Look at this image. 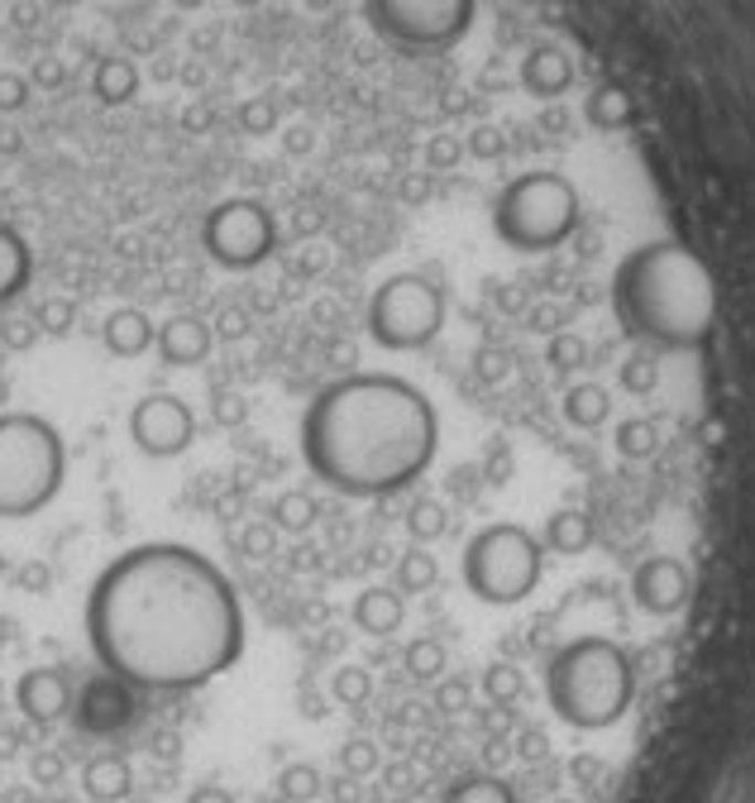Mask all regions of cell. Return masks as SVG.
<instances>
[{
	"mask_svg": "<svg viewBox=\"0 0 755 803\" xmlns=\"http://www.w3.org/2000/svg\"><path fill=\"white\" fill-rule=\"evenodd\" d=\"M435 579H440V565H435V555L426 550V545H412L397 569H392V583H397V593H430Z\"/></svg>",
	"mask_w": 755,
	"mask_h": 803,
	"instance_id": "23",
	"label": "cell"
},
{
	"mask_svg": "<svg viewBox=\"0 0 755 803\" xmlns=\"http://www.w3.org/2000/svg\"><path fill=\"white\" fill-rule=\"evenodd\" d=\"M0 579H6V555H0Z\"/></svg>",
	"mask_w": 755,
	"mask_h": 803,
	"instance_id": "58",
	"label": "cell"
},
{
	"mask_svg": "<svg viewBox=\"0 0 755 803\" xmlns=\"http://www.w3.org/2000/svg\"><path fill=\"white\" fill-rule=\"evenodd\" d=\"M301 717H326L321 694H301Z\"/></svg>",
	"mask_w": 755,
	"mask_h": 803,
	"instance_id": "51",
	"label": "cell"
},
{
	"mask_svg": "<svg viewBox=\"0 0 755 803\" xmlns=\"http://www.w3.org/2000/svg\"><path fill=\"white\" fill-rule=\"evenodd\" d=\"M34 278V254H29V239L14 225L0 221V307H10L14 297Z\"/></svg>",
	"mask_w": 755,
	"mask_h": 803,
	"instance_id": "18",
	"label": "cell"
},
{
	"mask_svg": "<svg viewBox=\"0 0 755 803\" xmlns=\"http://www.w3.org/2000/svg\"><path fill=\"white\" fill-rule=\"evenodd\" d=\"M340 770L350 774V780H364V774L378 770V746L369 737H350L340 746Z\"/></svg>",
	"mask_w": 755,
	"mask_h": 803,
	"instance_id": "34",
	"label": "cell"
},
{
	"mask_svg": "<svg viewBox=\"0 0 755 803\" xmlns=\"http://www.w3.org/2000/svg\"><path fill=\"white\" fill-rule=\"evenodd\" d=\"M607 416H613V397H607V387L574 383L570 393H564V421H570L574 430H598Z\"/></svg>",
	"mask_w": 755,
	"mask_h": 803,
	"instance_id": "21",
	"label": "cell"
},
{
	"mask_svg": "<svg viewBox=\"0 0 755 803\" xmlns=\"http://www.w3.org/2000/svg\"><path fill=\"white\" fill-rule=\"evenodd\" d=\"M297 440L307 469L330 493L387 497L430 469L440 416L397 373H350L307 402Z\"/></svg>",
	"mask_w": 755,
	"mask_h": 803,
	"instance_id": "2",
	"label": "cell"
},
{
	"mask_svg": "<svg viewBox=\"0 0 755 803\" xmlns=\"http://www.w3.org/2000/svg\"><path fill=\"white\" fill-rule=\"evenodd\" d=\"M240 550L249 555V559H268V555H278V531H273L268 522L244 526V531H240Z\"/></svg>",
	"mask_w": 755,
	"mask_h": 803,
	"instance_id": "37",
	"label": "cell"
},
{
	"mask_svg": "<svg viewBox=\"0 0 755 803\" xmlns=\"http://www.w3.org/2000/svg\"><path fill=\"white\" fill-rule=\"evenodd\" d=\"M402 665H406V674H412V679H421V684H435V679H445V670H449V655H445V645H440V641L421 636V641H412V645H406Z\"/></svg>",
	"mask_w": 755,
	"mask_h": 803,
	"instance_id": "27",
	"label": "cell"
},
{
	"mask_svg": "<svg viewBox=\"0 0 755 803\" xmlns=\"http://www.w3.org/2000/svg\"><path fill=\"white\" fill-rule=\"evenodd\" d=\"M92 92H96L100 106H125V100H135V92H139V67L120 53L100 57L96 72H92Z\"/></svg>",
	"mask_w": 755,
	"mask_h": 803,
	"instance_id": "20",
	"label": "cell"
},
{
	"mask_svg": "<svg viewBox=\"0 0 755 803\" xmlns=\"http://www.w3.org/2000/svg\"><path fill=\"white\" fill-rule=\"evenodd\" d=\"M574 774H578V780H598L603 765H598L593 756H578V760H574Z\"/></svg>",
	"mask_w": 755,
	"mask_h": 803,
	"instance_id": "49",
	"label": "cell"
},
{
	"mask_svg": "<svg viewBox=\"0 0 755 803\" xmlns=\"http://www.w3.org/2000/svg\"><path fill=\"white\" fill-rule=\"evenodd\" d=\"M617 315L631 335H641L660 350H693L708 340L717 321V292L699 258L684 249L656 244L627 258L617 272Z\"/></svg>",
	"mask_w": 755,
	"mask_h": 803,
	"instance_id": "3",
	"label": "cell"
},
{
	"mask_svg": "<svg viewBox=\"0 0 755 803\" xmlns=\"http://www.w3.org/2000/svg\"><path fill=\"white\" fill-rule=\"evenodd\" d=\"M488 473H492V483H502L507 473H512V454H502V450H498V454H492V464H488Z\"/></svg>",
	"mask_w": 755,
	"mask_h": 803,
	"instance_id": "50",
	"label": "cell"
},
{
	"mask_svg": "<svg viewBox=\"0 0 755 803\" xmlns=\"http://www.w3.org/2000/svg\"><path fill=\"white\" fill-rule=\"evenodd\" d=\"M14 583H20V593H49L53 569L43 565V559H24V565L14 569Z\"/></svg>",
	"mask_w": 755,
	"mask_h": 803,
	"instance_id": "39",
	"label": "cell"
},
{
	"mask_svg": "<svg viewBox=\"0 0 755 803\" xmlns=\"http://www.w3.org/2000/svg\"><path fill=\"white\" fill-rule=\"evenodd\" d=\"M240 120H244V129H254V135H264V129L273 125V106H268V100H249V106L240 110Z\"/></svg>",
	"mask_w": 755,
	"mask_h": 803,
	"instance_id": "45",
	"label": "cell"
},
{
	"mask_svg": "<svg viewBox=\"0 0 755 803\" xmlns=\"http://www.w3.org/2000/svg\"><path fill=\"white\" fill-rule=\"evenodd\" d=\"M498 149V139H492V129H483V139H478V153H492Z\"/></svg>",
	"mask_w": 755,
	"mask_h": 803,
	"instance_id": "53",
	"label": "cell"
},
{
	"mask_svg": "<svg viewBox=\"0 0 755 803\" xmlns=\"http://www.w3.org/2000/svg\"><path fill=\"white\" fill-rule=\"evenodd\" d=\"M72 321H77V307H72L67 297H49V301H39V311H34L39 335H67Z\"/></svg>",
	"mask_w": 755,
	"mask_h": 803,
	"instance_id": "33",
	"label": "cell"
},
{
	"mask_svg": "<svg viewBox=\"0 0 755 803\" xmlns=\"http://www.w3.org/2000/svg\"><path fill=\"white\" fill-rule=\"evenodd\" d=\"M57 774H63V760H57V756H39V760H34V780H39V784H53Z\"/></svg>",
	"mask_w": 755,
	"mask_h": 803,
	"instance_id": "47",
	"label": "cell"
},
{
	"mask_svg": "<svg viewBox=\"0 0 755 803\" xmlns=\"http://www.w3.org/2000/svg\"><path fill=\"white\" fill-rule=\"evenodd\" d=\"M201 239H206V254L221 268H254L273 249V221L254 201H225V206H215L206 215Z\"/></svg>",
	"mask_w": 755,
	"mask_h": 803,
	"instance_id": "9",
	"label": "cell"
},
{
	"mask_svg": "<svg viewBox=\"0 0 755 803\" xmlns=\"http://www.w3.org/2000/svg\"><path fill=\"white\" fill-rule=\"evenodd\" d=\"M521 688H527V674H521L517 665H507V660H498V665L483 670V694L498 703V708H507V703L521 698Z\"/></svg>",
	"mask_w": 755,
	"mask_h": 803,
	"instance_id": "31",
	"label": "cell"
},
{
	"mask_svg": "<svg viewBox=\"0 0 755 803\" xmlns=\"http://www.w3.org/2000/svg\"><path fill=\"white\" fill-rule=\"evenodd\" d=\"M10 631H14V627L6 622V617H0V645H6V641H10Z\"/></svg>",
	"mask_w": 755,
	"mask_h": 803,
	"instance_id": "55",
	"label": "cell"
},
{
	"mask_svg": "<svg viewBox=\"0 0 755 803\" xmlns=\"http://www.w3.org/2000/svg\"><path fill=\"white\" fill-rule=\"evenodd\" d=\"M153 335H158V325H153L139 307L110 311L106 325H100V340H106V350H110L115 358H139V354H149V350H153Z\"/></svg>",
	"mask_w": 755,
	"mask_h": 803,
	"instance_id": "16",
	"label": "cell"
},
{
	"mask_svg": "<svg viewBox=\"0 0 755 803\" xmlns=\"http://www.w3.org/2000/svg\"><path fill=\"white\" fill-rule=\"evenodd\" d=\"M34 335H39L34 321H6V330H0V340H6L10 350H29V344H34Z\"/></svg>",
	"mask_w": 755,
	"mask_h": 803,
	"instance_id": "44",
	"label": "cell"
},
{
	"mask_svg": "<svg viewBox=\"0 0 755 803\" xmlns=\"http://www.w3.org/2000/svg\"><path fill=\"white\" fill-rule=\"evenodd\" d=\"M689 593H693V579H689L684 559H674V555H650L646 565H636V574H631V598H636V608L650 612V617L684 612Z\"/></svg>",
	"mask_w": 755,
	"mask_h": 803,
	"instance_id": "11",
	"label": "cell"
},
{
	"mask_svg": "<svg viewBox=\"0 0 755 803\" xmlns=\"http://www.w3.org/2000/svg\"><path fill=\"white\" fill-rule=\"evenodd\" d=\"M350 617L364 636H392V631L402 627L406 608H402V593H392V588H364V593L354 598Z\"/></svg>",
	"mask_w": 755,
	"mask_h": 803,
	"instance_id": "19",
	"label": "cell"
},
{
	"mask_svg": "<svg viewBox=\"0 0 755 803\" xmlns=\"http://www.w3.org/2000/svg\"><path fill=\"white\" fill-rule=\"evenodd\" d=\"M545 545L555 555H584L593 545V516L578 512V507H560L545 522Z\"/></svg>",
	"mask_w": 755,
	"mask_h": 803,
	"instance_id": "22",
	"label": "cell"
},
{
	"mask_svg": "<svg viewBox=\"0 0 755 803\" xmlns=\"http://www.w3.org/2000/svg\"><path fill=\"white\" fill-rule=\"evenodd\" d=\"M464 703H469V684H464V679H440V684H435V708H440V713H459Z\"/></svg>",
	"mask_w": 755,
	"mask_h": 803,
	"instance_id": "41",
	"label": "cell"
},
{
	"mask_svg": "<svg viewBox=\"0 0 755 803\" xmlns=\"http://www.w3.org/2000/svg\"><path fill=\"white\" fill-rule=\"evenodd\" d=\"M617 383H621V393H631V397H650L660 387V364L646 354H631L627 364L617 368Z\"/></svg>",
	"mask_w": 755,
	"mask_h": 803,
	"instance_id": "32",
	"label": "cell"
},
{
	"mask_svg": "<svg viewBox=\"0 0 755 803\" xmlns=\"http://www.w3.org/2000/svg\"><path fill=\"white\" fill-rule=\"evenodd\" d=\"M6 402H10V378L0 373V407H6Z\"/></svg>",
	"mask_w": 755,
	"mask_h": 803,
	"instance_id": "54",
	"label": "cell"
},
{
	"mask_svg": "<svg viewBox=\"0 0 755 803\" xmlns=\"http://www.w3.org/2000/svg\"><path fill=\"white\" fill-rule=\"evenodd\" d=\"M545 746H550V741L541 737V731H521V756H527V760H541Z\"/></svg>",
	"mask_w": 755,
	"mask_h": 803,
	"instance_id": "48",
	"label": "cell"
},
{
	"mask_svg": "<svg viewBox=\"0 0 755 803\" xmlns=\"http://www.w3.org/2000/svg\"><path fill=\"white\" fill-rule=\"evenodd\" d=\"M584 364H588V344L578 340V335H555V340H550V368L574 373V368H584Z\"/></svg>",
	"mask_w": 755,
	"mask_h": 803,
	"instance_id": "36",
	"label": "cell"
},
{
	"mask_svg": "<svg viewBox=\"0 0 755 803\" xmlns=\"http://www.w3.org/2000/svg\"><path fill=\"white\" fill-rule=\"evenodd\" d=\"M406 531H412L416 545H430V540H440L449 531V512L440 507V502L421 497V502H412V512H406Z\"/></svg>",
	"mask_w": 755,
	"mask_h": 803,
	"instance_id": "29",
	"label": "cell"
},
{
	"mask_svg": "<svg viewBox=\"0 0 755 803\" xmlns=\"http://www.w3.org/2000/svg\"><path fill=\"white\" fill-rule=\"evenodd\" d=\"M53 6H77V0H53Z\"/></svg>",
	"mask_w": 755,
	"mask_h": 803,
	"instance_id": "57",
	"label": "cell"
},
{
	"mask_svg": "<svg viewBox=\"0 0 755 803\" xmlns=\"http://www.w3.org/2000/svg\"><path fill=\"white\" fill-rule=\"evenodd\" d=\"M187 803H235V794L221 789V784H196L192 794H187Z\"/></svg>",
	"mask_w": 755,
	"mask_h": 803,
	"instance_id": "46",
	"label": "cell"
},
{
	"mask_svg": "<svg viewBox=\"0 0 755 803\" xmlns=\"http://www.w3.org/2000/svg\"><path fill=\"white\" fill-rule=\"evenodd\" d=\"M440 803H517V794L498 780V774H469V780L449 784Z\"/></svg>",
	"mask_w": 755,
	"mask_h": 803,
	"instance_id": "26",
	"label": "cell"
},
{
	"mask_svg": "<svg viewBox=\"0 0 755 803\" xmlns=\"http://www.w3.org/2000/svg\"><path fill=\"white\" fill-rule=\"evenodd\" d=\"M593 120H603V125L627 120V100H621V92H603L598 100H593Z\"/></svg>",
	"mask_w": 755,
	"mask_h": 803,
	"instance_id": "42",
	"label": "cell"
},
{
	"mask_svg": "<svg viewBox=\"0 0 755 803\" xmlns=\"http://www.w3.org/2000/svg\"><path fill=\"white\" fill-rule=\"evenodd\" d=\"M29 106V82L20 72H0V115H14Z\"/></svg>",
	"mask_w": 755,
	"mask_h": 803,
	"instance_id": "38",
	"label": "cell"
},
{
	"mask_svg": "<svg viewBox=\"0 0 755 803\" xmlns=\"http://www.w3.org/2000/svg\"><path fill=\"white\" fill-rule=\"evenodd\" d=\"M14 708H20L29 722H39V727L63 722V717L72 713V684H67V674L53 670V665L24 670L20 679H14Z\"/></svg>",
	"mask_w": 755,
	"mask_h": 803,
	"instance_id": "13",
	"label": "cell"
},
{
	"mask_svg": "<svg viewBox=\"0 0 755 803\" xmlns=\"http://www.w3.org/2000/svg\"><path fill=\"white\" fill-rule=\"evenodd\" d=\"M430 158H435V163H455V143H435Z\"/></svg>",
	"mask_w": 755,
	"mask_h": 803,
	"instance_id": "52",
	"label": "cell"
},
{
	"mask_svg": "<svg viewBox=\"0 0 755 803\" xmlns=\"http://www.w3.org/2000/svg\"><path fill=\"white\" fill-rule=\"evenodd\" d=\"M211 344H215V330L201 321V315H172V321H163V325H158V335H153V350H158V358H163L168 368L206 364Z\"/></svg>",
	"mask_w": 755,
	"mask_h": 803,
	"instance_id": "14",
	"label": "cell"
},
{
	"mask_svg": "<svg viewBox=\"0 0 755 803\" xmlns=\"http://www.w3.org/2000/svg\"><path fill=\"white\" fill-rule=\"evenodd\" d=\"M63 430L39 411H0V522L39 516L63 493Z\"/></svg>",
	"mask_w": 755,
	"mask_h": 803,
	"instance_id": "5",
	"label": "cell"
},
{
	"mask_svg": "<svg viewBox=\"0 0 755 803\" xmlns=\"http://www.w3.org/2000/svg\"><path fill=\"white\" fill-rule=\"evenodd\" d=\"M541 565H545V545L535 540L527 526L498 522V526H483L469 545H464L459 574H464V588H469L478 602L512 608V602L535 593Z\"/></svg>",
	"mask_w": 755,
	"mask_h": 803,
	"instance_id": "6",
	"label": "cell"
},
{
	"mask_svg": "<svg viewBox=\"0 0 755 803\" xmlns=\"http://www.w3.org/2000/svg\"><path fill=\"white\" fill-rule=\"evenodd\" d=\"M82 789H86V799H96V803H120V799H129V789H135V770H129V760L115 756V751L92 756L82 765Z\"/></svg>",
	"mask_w": 755,
	"mask_h": 803,
	"instance_id": "17",
	"label": "cell"
},
{
	"mask_svg": "<svg viewBox=\"0 0 755 803\" xmlns=\"http://www.w3.org/2000/svg\"><path fill=\"white\" fill-rule=\"evenodd\" d=\"M330 694H336L340 708H364L373 698V674L364 665H340L336 670V684H330Z\"/></svg>",
	"mask_w": 755,
	"mask_h": 803,
	"instance_id": "30",
	"label": "cell"
},
{
	"mask_svg": "<svg viewBox=\"0 0 755 803\" xmlns=\"http://www.w3.org/2000/svg\"><path fill=\"white\" fill-rule=\"evenodd\" d=\"M316 526V497L293 488V493H278L273 502V531H287V536H307Z\"/></svg>",
	"mask_w": 755,
	"mask_h": 803,
	"instance_id": "25",
	"label": "cell"
},
{
	"mask_svg": "<svg viewBox=\"0 0 755 803\" xmlns=\"http://www.w3.org/2000/svg\"><path fill=\"white\" fill-rule=\"evenodd\" d=\"M613 445L621 459H656L660 454V426L650 416H627L617 430H613Z\"/></svg>",
	"mask_w": 755,
	"mask_h": 803,
	"instance_id": "24",
	"label": "cell"
},
{
	"mask_svg": "<svg viewBox=\"0 0 755 803\" xmlns=\"http://www.w3.org/2000/svg\"><path fill=\"white\" fill-rule=\"evenodd\" d=\"M574 225V192L555 178H527L498 201V229L521 249H545Z\"/></svg>",
	"mask_w": 755,
	"mask_h": 803,
	"instance_id": "8",
	"label": "cell"
},
{
	"mask_svg": "<svg viewBox=\"0 0 755 803\" xmlns=\"http://www.w3.org/2000/svg\"><path fill=\"white\" fill-rule=\"evenodd\" d=\"M321 789H326L321 770L307 765V760H293V765L278 770V794L287 803H311V799H321Z\"/></svg>",
	"mask_w": 755,
	"mask_h": 803,
	"instance_id": "28",
	"label": "cell"
},
{
	"mask_svg": "<svg viewBox=\"0 0 755 803\" xmlns=\"http://www.w3.org/2000/svg\"><path fill=\"white\" fill-rule=\"evenodd\" d=\"M211 416H215L221 426H240L244 416H249V407H244V397H240V393H215Z\"/></svg>",
	"mask_w": 755,
	"mask_h": 803,
	"instance_id": "40",
	"label": "cell"
},
{
	"mask_svg": "<svg viewBox=\"0 0 755 803\" xmlns=\"http://www.w3.org/2000/svg\"><path fill=\"white\" fill-rule=\"evenodd\" d=\"M564 77H570V72H564L560 53H535L531 67H527V82L535 86V92H560Z\"/></svg>",
	"mask_w": 755,
	"mask_h": 803,
	"instance_id": "35",
	"label": "cell"
},
{
	"mask_svg": "<svg viewBox=\"0 0 755 803\" xmlns=\"http://www.w3.org/2000/svg\"><path fill=\"white\" fill-rule=\"evenodd\" d=\"M545 698L560 722L578 731H603L627 717L636 698L631 655L607 636H578L560 645L545 665Z\"/></svg>",
	"mask_w": 755,
	"mask_h": 803,
	"instance_id": "4",
	"label": "cell"
},
{
	"mask_svg": "<svg viewBox=\"0 0 755 803\" xmlns=\"http://www.w3.org/2000/svg\"><path fill=\"white\" fill-rule=\"evenodd\" d=\"M178 6H182V10H196V6H201V0H178Z\"/></svg>",
	"mask_w": 755,
	"mask_h": 803,
	"instance_id": "56",
	"label": "cell"
},
{
	"mask_svg": "<svg viewBox=\"0 0 755 803\" xmlns=\"http://www.w3.org/2000/svg\"><path fill=\"white\" fill-rule=\"evenodd\" d=\"M129 708H135V698H129V684L106 674V679L86 684L82 688V727L86 731H115L129 722Z\"/></svg>",
	"mask_w": 755,
	"mask_h": 803,
	"instance_id": "15",
	"label": "cell"
},
{
	"mask_svg": "<svg viewBox=\"0 0 755 803\" xmlns=\"http://www.w3.org/2000/svg\"><path fill=\"white\" fill-rule=\"evenodd\" d=\"M555 803H574V799H555Z\"/></svg>",
	"mask_w": 755,
	"mask_h": 803,
	"instance_id": "59",
	"label": "cell"
},
{
	"mask_svg": "<svg viewBox=\"0 0 755 803\" xmlns=\"http://www.w3.org/2000/svg\"><path fill=\"white\" fill-rule=\"evenodd\" d=\"M129 440L149 459H178L196 440V416L178 393H149L129 407Z\"/></svg>",
	"mask_w": 755,
	"mask_h": 803,
	"instance_id": "10",
	"label": "cell"
},
{
	"mask_svg": "<svg viewBox=\"0 0 755 803\" xmlns=\"http://www.w3.org/2000/svg\"><path fill=\"white\" fill-rule=\"evenodd\" d=\"M469 14V0H378V20L402 39H449Z\"/></svg>",
	"mask_w": 755,
	"mask_h": 803,
	"instance_id": "12",
	"label": "cell"
},
{
	"mask_svg": "<svg viewBox=\"0 0 755 803\" xmlns=\"http://www.w3.org/2000/svg\"><path fill=\"white\" fill-rule=\"evenodd\" d=\"M215 335H221V340H244V335H249V315L235 311V307L221 311V321H215Z\"/></svg>",
	"mask_w": 755,
	"mask_h": 803,
	"instance_id": "43",
	"label": "cell"
},
{
	"mask_svg": "<svg viewBox=\"0 0 755 803\" xmlns=\"http://www.w3.org/2000/svg\"><path fill=\"white\" fill-rule=\"evenodd\" d=\"M86 641L100 670L135 688H201L244 655V608L215 559L143 540L96 574Z\"/></svg>",
	"mask_w": 755,
	"mask_h": 803,
	"instance_id": "1",
	"label": "cell"
},
{
	"mask_svg": "<svg viewBox=\"0 0 755 803\" xmlns=\"http://www.w3.org/2000/svg\"><path fill=\"white\" fill-rule=\"evenodd\" d=\"M445 325V301L426 278H392L369 301V335L383 350H426Z\"/></svg>",
	"mask_w": 755,
	"mask_h": 803,
	"instance_id": "7",
	"label": "cell"
}]
</instances>
